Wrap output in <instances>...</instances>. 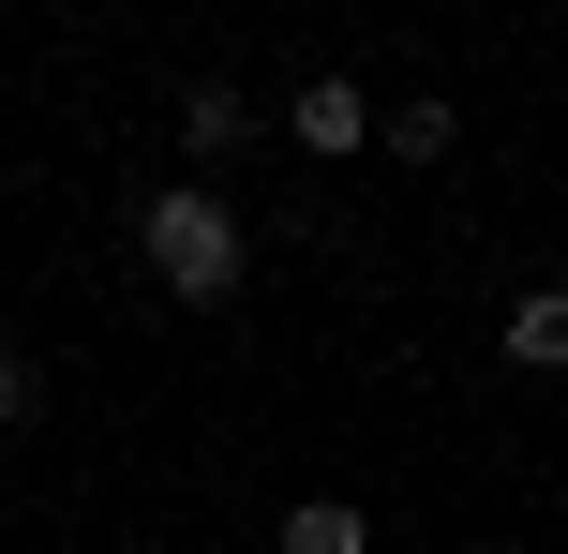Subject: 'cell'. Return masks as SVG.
Instances as JSON below:
<instances>
[{"instance_id":"obj_1","label":"cell","mask_w":568,"mask_h":554,"mask_svg":"<svg viewBox=\"0 0 568 554\" xmlns=\"http://www.w3.org/2000/svg\"><path fill=\"white\" fill-rule=\"evenodd\" d=\"M135 240H150V270H165V300H240V270H255V240H240V210L210 195V180H165V195L135 210Z\"/></svg>"},{"instance_id":"obj_2","label":"cell","mask_w":568,"mask_h":554,"mask_svg":"<svg viewBox=\"0 0 568 554\" xmlns=\"http://www.w3.org/2000/svg\"><path fill=\"white\" fill-rule=\"evenodd\" d=\"M165 135H180V180H210V165H225L240 135H255V105H240L225 75H195V90H180V120H165Z\"/></svg>"},{"instance_id":"obj_3","label":"cell","mask_w":568,"mask_h":554,"mask_svg":"<svg viewBox=\"0 0 568 554\" xmlns=\"http://www.w3.org/2000/svg\"><path fill=\"white\" fill-rule=\"evenodd\" d=\"M284 135H300V150H314V165H344V150H359V135H374V105H359V75H314V90H300V105H284Z\"/></svg>"},{"instance_id":"obj_4","label":"cell","mask_w":568,"mask_h":554,"mask_svg":"<svg viewBox=\"0 0 568 554\" xmlns=\"http://www.w3.org/2000/svg\"><path fill=\"white\" fill-rule=\"evenodd\" d=\"M464 105H434V90H404V105H374V150H404V165H449Z\"/></svg>"},{"instance_id":"obj_5","label":"cell","mask_w":568,"mask_h":554,"mask_svg":"<svg viewBox=\"0 0 568 554\" xmlns=\"http://www.w3.org/2000/svg\"><path fill=\"white\" fill-rule=\"evenodd\" d=\"M554 360H568V300L524 285V300H509V375H554Z\"/></svg>"},{"instance_id":"obj_6","label":"cell","mask_w":568,"mask_h":554,"mask_svg":"<svg viewBox=\"0 0 568 554\" xmlns=\"http://www.w3.org/2000/svg\"><path fill=\"white\" fill-rule=\"evenodd\" d=\"M284 554H374L359 495H300V510H284Z\"/></svg>"},{"instance_id":"obj_7","label":"cell","mask_w":568,"mask_h":554,"mask_svg":"<svg viewBox=\"0 0 568 554\" xmlns=\"http://www.w3.org/2000/svg\"><path fill=\"white\" fill-rule=\"evenodd\" d=\"M16 420H30V360L0 345V435H16Z\"/></svg>"}]
</instances>
